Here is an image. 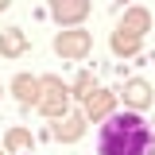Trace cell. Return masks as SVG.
<instances>
[{"label": "cell", "mask_w": 155, "mask_h": 155, "mask_svg": "<svg viewBox=\"0 0 155 155\" xmlns=\"http://www.w3.org/2000/svg\"><path fill=\"white\" fill-rule=\"evenodd\" d=\"M97 155H155V132L140 113H109L97 132Z\"/></svg>", "instance_id": "6da1fadb"}, {"label": "cell", "mask_w": 155, "mask_h": 155, "mask_svg": "<svg viewBox=\"0 0 155 155\" xmlns=\"http://www.w3.org/2000/svg\"><path fill=\"white\" fill-rule=\"evenodd\" d=\"M39 85L47 89V97H39V109H43L47 116H54V120H58V116L66 113V101H70L66 85H62L58 78H39Z\"/></svg>", "instance_id": "7a4b0ae2"}, {"label": "cell", "mask_w": 155, "mask_h": 155, "mask_svg": "<svg viewBox=\"0 0 155 155\" xmlns=\"http://www.w3.org/2000/svg\"><path fill=\"white\" fill-rule=\"evenodd\" d=\"M89 31H81V27H74V31H58V39H54V51L62 58H81L85 51H89Z\"/></svg>", "instance_id": "3957f363"}, {"label": "cell", "mask_w": 155, "mask_h": 155, "mask_svg": "<svg viewBox=\"0 0 155 155\" xmlns=\"http://www.w3.org/2000/svg\"><path fill=\"white\" fill-rule=\"evenodd\" d=\"M89 12V0H51V16L58 23H78Z\"/></svg>", "instance_id": "277c9868"}, {"label": "cell", "mask_w": 155, "mask_h": 155, "mask_svg": "<svg viewBox=\"0 0 155 155\" xmlns=\"http://www.w3.org/2000/svg\"><path fill=\"white\" fill-rule=\"evenodd\" d=\"M12 89H16V101H19V105H39V93H43L39 78H31V74H19L16 81H12Z\"/></svg>", "instance_id": "5b68a950"}, {"label": "cell", "mask_w": 155, "mask_h": 155, "mask_svg": "<svg viewBox=\"0 0 155 155\" xmlns=\"http://www.w3.org/2000/svg\"><path fill=\"white\" fill-rule=\"evenodd\" d=\"M124 101H128L132 109H147V105H151V85H147V81H140V78L124 81Z\"/></svg>", "instance_id": "8992f818"}, {"label": "cell", "mask_w": 155, "mask_h": 155, "mask_svg": "<svg viewBox=\"0 0 155 155\" xmlns=\"http://www.w3.org/2000/svg\"><path fill=\"white\" fill-rule=\"evenodd\" d=\"M120 31H128V35H136V39H143V31L151 27V16L143 12V8H132V12H124V19L116 23Z\"/></svg>", "instance_id": "52a82bcc"}, {"label": "cell", "mask_w": 155, "mask_h": 155, "mask_svg": "<svg viewBox=\"0 0 155 155\" xmlns=\"http://www.w3.org/2000/svg\"><path fill=\"white\" fill-rule=\"evenodd\" d=\"M109 109H113V93H109V89H97V93L85 97V116H89V120L109 116Z\"/></svg>", "instance_id": "ba28073f"}, {"label": "cell", "mask_w": 155, "mask_h": 155, "mask_svg": "<svg viewBox=\"0 0 155 155\" xmlns=\"http://www.w3.org/2000/svg\"><path fill=\"white\" fill-rule=\"evenodd\" d=\"M27 51V39H23V31L19 27H12V31H4L0 35V54H8V58H16Z\"/></svg>", "instance_id": "9c48e42d"}, {"label": "cell", "mask_w": 155, "mask_h": 155, "mask_svg": "<svg viewBox=\"0 0 155 155\" xmlns=\"http://www.w3.org/2000/svg\"><path fill=\"white\" fill-rule=\"evenodd\" d=\"M51 132H54V140H78L85 132V116H66V120H58Z\"/></svg>", "instance_id": "30bf717a"}, {"label": "cell", "mask_w": 155, "mask_h": 155, "mask_svg": "<svg viewBox=\"0 0 155 155\" xmlns=\"http://www.w3.org/2000/svg\"><path fill=\"white\" fill-rule=\"evenodd\" d=\"M113 51H116V54H136V51H140V39L116 27V31H113Z\"/></svg>", "instance_id": "8fae6325"}, {"label": "cell", "mask_w": 155, "mask_h": 155, "mask_svg": "<svg viewBox=\"0 0 155 155\" xmlns=\"http://www.w3.org/2000/svg\"><path fill=\"white\" fill-rule=\"evenodd\" d=\"M4 143H8V151H27V147H31V132H23V128H12Z\"/></svg>", "instance_id": "7c38bea8"}, {"label": "cell", "mask_w": 155, "mask_h": 155, "mask_svg": "<svg viewBox=\"0 0 155 155\" xmlns=\"http://www.w3.org/2000/svg\"><path fill=\"white\" fill-rule=\"evenodd\" d=\"M89 85H93V78H89V74H81V78H78V93H85Z\"/></svg>", "instance_id": "4fadbf2b"}, {"label": "cell", "mask_w": 155, "mask_h": 155, "mask_svg": "<svg viewBox=\"0 0 155 155\" xmlns=\"http://www.w3.org/2000/svg\"><path fill=\"white\" fill-rule=\"evenodd\" d=\"M8 4H12V0H0V12H4V8H8Z\"/></svg>", "instance_id": "5bb4252c"}]
</instances>
